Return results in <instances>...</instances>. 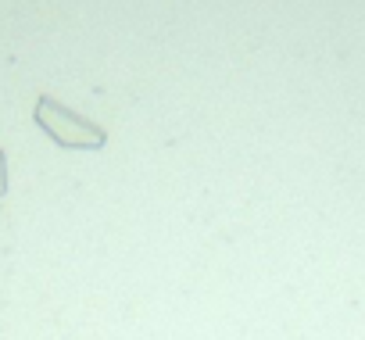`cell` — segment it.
I'll use <instances>...</instances> for the list:
<instances>
[{
    "label": "cell",
    "instance_id": "6da1fadb",
    "mask_svg": "<svg viewBox=\"0 0 365 340\" xmlns=\"http://www.w3.org/2000/svg\"><path fill=\"white\" fill-rule=\"evenodd\" d=\"M33 118H36V125H40L54 143H61V147H76V150H101V147L108 143V133H104L97 122H90V118L76 115L72 108L58 104V101H54V97H47V93L36 101Z\"/></svg>",
    "mask_w": 365,
    "mask_h": 340
},
{
    "label": "cell",
    "instance_id": "7a4b0ae2",
    "mask_svg": "<svg viewBox=\"0 0 365 340\" xmlns=\"http://www.w3.org/2000/svg\"><path fill=\"white\" fill-rule=\"evenodd\" d=\"M8 194V161H4V150H0V201Z\"/></svg>",
    "mask_w": 365,
    "mask_h": 340
}]
</instances>
